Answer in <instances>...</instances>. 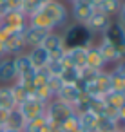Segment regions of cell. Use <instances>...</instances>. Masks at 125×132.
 Segmentation results:
<instances>
[{
	"label": "cell",
	"mask_w": 125,
	"mask_h": 132,
	"mask_svg": "<svg viewBox=\"0 0 125 132\" xmlns=\"http://www.w3.org/2000/svg\"><path fill=\"white\" fill-rule=\"evenodd\" d=\"M64 40V47L65 49H73V47H92V35L87 31L85 26L82 24H73L65 29V35L62 36Z\"/></svg>",
	"instance_id": "cell-1"
},
{
	"label": "cell",
	"mask_w": 125,
	"mask_h": 132,
	"mask_svg": "<svg viewBox=\"0 0 125 132\" xmlns=\"http://www.w3.org/2000/svg\"><path fill=\"white\" fill-rule=\"evenodd\" d=\"M71 114H74L73 105H69V103H65V101H62V100H58V98H53V100L45 105V116H47V119H49L51 123L60 125V123H62L65 118H69Z\"/></svg>",
	"instance_id": "cell-2"
},
{
	"label": "cell",
	"mask_w": 125,
	"mask_h": 132,
	"mask_svg": "<svg viewBox=\"0 0 125 132\" xmlns=\"http://www.w3.org/2000/svg\"><path fill=\"white\" fill-rule=\"evenodd\" d=\"M103 38L107 40V42H111L116 49H118V53H120V56H121V60L125 58V27L116 20V22H111L109 24V27L105 29V33H103Z\"/></svg>",
	"instance_id": "cell-3"
},
{
	"label": "cell",
	"mask_w": 125,
	"mask_h": 132,
	"mask_svg": "<svg viewBox=\"0 0 125 132\" xmlns=\"http://www.w3.org/2000/svg\"><path fill=\"white\" fill-rule=\"evenodd\" d=\"M42 11L51 18V22L54 26H64L67 22V9L58 0H49V2H45L42 6Z\"/></svg>",
	"instance_id": "cell-4"
},
{
	"label": "cell",
	"mask_w": 125,
	"mask_h": 132,
	"mask_svg": "<svg viewBox=\"0 0 125 132\" xmlns=\"http://www.w3.org/2000/svg\"><path fill=\"white\" fill-rule=\"evenodd\" d=\"M45 105L47 103H44L40 100H26L24 103H20L17 107V110L22 114L24 121H29V119H35V118L45 114Z\"/></svg>",
	"instance_id": "cell-5"
},
{
	"label": "cell",
	"mask_w": 125,
	"mask_h": 132,
	"mask_svg": "<svg viewBox=\"0 0 125 132\" xmlns=\"http://www.w3.org/2000/svg\"><path fill=\"white\" fill-rule=\"evenodd\" d=\"M109 24H111L109 15H105V13H101V11H94L92 16L87 20L85 27H87V31H89L91 35H94V33H105V29L109 27Z\"/></svg>",
	"instance_id": "cell-6"
},
{
	"label": "cell",
	"mask_w": 125,
	"mask_h": 132,
	"mask_svg": "<svg viewBox=\"0 0 125 132\" xmlns=\"http://www.w3.org/2000/svg\"><path fill=\"white\" fill-rule=\"evenodd\" d=\"M47 29H42V27H33V26H27V29L24 31V42H26V47H38L42 45L44 38L47 36Z\"/></svg>",
	"instance_id": "cell-7"
},
{
	"label": "cell",
	"mask_w": 125,
	"mask_h": 132,
	"mask_svg": "<svg viewBox=\"0 0 125 132\" xmlns=\"http://www.w3.org/2000/svg\"><path fill=\"white\" fill-rule=\"evenodd\" d=\"M27 60H29V63L35 71H40V69H45V65L49 62V53L42 45L31 47V51L27 53Z\"/></svg>",
	"instance_id": "cell-8"
},
{
	"label": "cell",
	"mask_w": 125,
	"mask_h": 132,
	"mask_svg": "<svg viewBox=\"0 0 125 132\" xmlns=\"http://www.w3.org/2000/svg\"><path fill=\"white\" fill-rule=\"evenodd\" d=\"M17 81V71L13 58H2L0 60V83H15Z\"/></svg>",
	"instance_id": "cell-9"
},
{
	"label": "cell",
	"mask_w": 125,
	"mask_h": 132,
	"mask_svg": "<svg viewBox=\"0 0 125 132\" xmlns=\"http://www.w3.org/2000/svg\"><path fill=\"white\" fill-rule=\"evenodd\" d=\"M80 96H82V90L78 89V85H62V89L58 90V94L54 98H58L69 105H74Z\"/></svg>",
	"instance_id": "cell-10"
},
{
	"label": "cell",
	"mask_w": 125,
	"mask_h": 132,
	"mask_svg": "<svg viewBox=\"0 0 125 132\" xmlns=\"http://www.w3.org/2000/svg\"><path fill=\"white\" fill-rule=\"evenodd\" d=\"M105 65L107 63H105L103 56L100 54V51L96 47H89L87 49V56H85V67L92 69V71H101Z\"/></svg>",
	"instance_id": "cell-11"
},
{
	"label": "cell",
	"mask_w": 125,
	"mask_h": 132,
	"mask_svg": "<svg viewBox=\"0 0 125 132\" xmlns=\"http://www.w3.org/2000/svg\"><path fill=\"white\" fill-rule=\"evenodd\" d=\"M4 26H11V27H27V16L20 11V9H11L4 18H2Z\"/></svg>",
	"instance_id": "cell-12"
},
{
	"label": "cell",
	"mask_w": 125,
	"mask_h": 132,
	"mask_svg": "<svg viewBox=\"0 0 125 132\" xmlns=\"http://www.w3.org/2000/svg\"><path fill=\"white\" fill-rule=\"evenodd\" d=\"M27 24L29 26H33V27H42V29H47V31H53L56 26L51 22V18L40 9V11H36V13H33L29 18H27Z\"/></svg>",
	"instance_id": "cell-13"
},
{
	"label": "cell",
	"mask_w": 125,
	"mask_h": 132,
	"mask_svg": "<svg viewBox=\"0 0 125 132\" xmlns=\"http://www.w3.org/2000/svg\"><path fill=\"white\" fill-rule=\"evenodd\" d=\"M96 49H98V51H100V54L103 56L105 63H109V62H120V60H121V56H120L118 49H116L111 42H107L105 38L100 42V45H98Z\"/></svg>",
	"instance_id": "cell-14"
},
{
	"label": "cell",
	"mask_w": 125,
	"mask_h": 132,
	"mask_svg": "<svg viewBox=\"0 0 125 132\" xmlns=\"http://www.w3.org/2000/svg\"><path fill=\"white\" fill-rule=\"evenodd\" d=\"M65 51H67V56L74 69H78V71L85 69V56H87L85 47H73V49H65Z\"/></svg>",
	"instance_id": "cell-15"
},
{
	"label": "cell",
	"mask_w": 125,
	"mask_h": 132,
	"mask_svg": "<svg viewBox=\"0 0 125 132\" xmlns=\"http://www.w3.org/2000/svg\"><path fill=\"white\" fill-rule=\"evenodd\" d=\"M94 7L92 6H80V4H73V18L76 20V24L85 26L87 20L92 16Z\"/></svg>",
	"instance_id": "cell-16"
},
{
	"label": "cell",
	"mask_w": 125,
	"mask_h": 132,
	"mask_svg": "<svg viewBox=\"0 0 125 132\" xmlns=\"http://www.w3.org/2000/svg\"><path fill=\"white\" fill-rule=\"evenodd\" d=\"M4 47H6V53L7 54H22V51L26 49V42H24V36L22 35H15L11 38H7L4 42Z\"/></svg>",
	"instance_id": "cell-17"
},
{
	"label": "cell",
	"mask_w": 125,
	"mask_h": 132,
	"mask_svg": "<svg viewBox=\"0 0 125 132\" xmlns=\"http://www.w3.org/2000/svg\"><path fill=\"white\" fill-rule=\"evenodd\" d=\"M0 109H6L9 112L17 109V101L13 98V92H11V87L9 85L0 87Z\"/></svg>",
	"instance_id": "cell-18"
},
{
	"label": "cell",
	"mask_w": 125,
	"mask_h": 132,
	"mask_svg": "<svg viewBox=\"0 0 125 132\" xmlns=\"http://www.w3.org/2000/svg\"><path fill=\"white\" fill-rule=\"evenodd\" d=\"M42 47L47 51V53H53V51H56V49H62L64 47V40H62V35H58V33H47V36L44 38V42H42Z\"/></svg>",
	"instance_id": "cell-19"
},
{
	"label": "cell",
	"mask_w": 125,
	"mask_h": 132,
	"mask_svg": "<svg viewBox=\"0 0 125 132\" xmlns=\"http://www.w3.org/2000/svg\"><path fill=\"white\" fill-rule=\"evenodd\" d=\"M24 125H26V121H24V118H22V114L15 109V110H11L9 112V118H7V121L4 123V130H24Z\"/></svg>",
	"instance_id": "cell-20"
},
{
	"label": "cell",
	"mask_w": 125,
	"mask_h": 132,
	"mask_svg": "<svg viewBox=\"0 0 125 132\" xmlns=\"http://www.w3.org/2000/svg\"><path fill=\"white\" fill-rule=\"evenodd\" d=\"M96 121H98V114L92 112V110H87V112L78 114V123H80V127L85 128L87 132H94Z\"/></svg>",
	"instance_id": "cell-21"
},
{
	"label": "cell",
	"mask_w": 125,
	"mask_h": 132,
	"mask_svg": "<svg viewBox=\"0 0 125 132\" xmlns=\"http://www.w3.org/2000/svg\"><path fill=\"white\" fill-rule=\"evenodd\" d=\"M94 85H96V89L100 90V94L105 96L107 92L112 90V87H111V74L105 72V71H100L98 76H96V80H94Z\"/></svg>",
	"instance_id": "cell-22"
},
{
	"label": "cell",
	"mask_w": 125,
	"mask_h": 132,
	"mask_svg": "<svg viewBox=\"0 0 125 132\" xmlns=\"http://www.w3.org/2000/svg\"><path fill=\"white\" fill-rule=\"evenodd\" d=\"M116 128H118V121L116 119L107 118V116H98L94 132H114Z\"/></svg>",
	"instance_id": "cell-23"
},
{
	"label": "cell",
	"mask_w": 125,
	"mask_h": 132,
	"mask_svg": "<svg viewBox=\"0 0 125 132\" xmlns=\"http://www.w3.org/2000/svg\"><path fill=\"white\" fill-rule=\"evenodd\" d=\"M103 101H105V105H109V107H112V109L118 110V109L125 103V96H123V92L111 90V92H107V94L103 96Z\"/></svg>",
	"instance_id": "cell-24"
},
{
	"label": "cell",
	"mask_w": 125,
	"mask_h": 132,
	"mask_svg": "<svg viewBox=\"0 0 125 132\" xmlns=\"http://www.w3.org/2000/svg\"><path fill=\"white\" fill-rule=\"evenodd\" d=\"M60 78H62L64 85H76L78 80H80V71L74 69V67H71V69H64V72L60 74Z\"/></svg>",
	"instance_id": "cell-25"
},
{
	"label": "cell",
	"mask_w": 125,
	"mask_h": 132,
	"mask_svg": "<svg viewBox=\"0 0 125 132\" xmlns=\"http://www.w3.org/2000/svg\"><path fill=\"white\" fill-rule=\"evenodd\" d=\"M11 87V92H13V98H15V101H17V107L20 105V103H24L26 100H29V96H27V90H26V87L24 85H20L18 81H15L13 85H9Z\"/></svg>",
	"instance_id": "cell-26"
},
{
	"label": "cell",
	"mask_w": 125,
	"mask_h": 132,
	"mask_svg": "<svg viewBox=\"0 0 125 132\" xmlns=\"http://www.w3.org/2000/svg\"><path fill=\"white\" fill-rule=\"evenodd\" d=\"M120 6H121V0H103L101 6H100L96 11H101V13H105V15H109V16H111V15L118 13Z\"/></svg>",
	"instance_id": "cell-27"
},
{
	"label": "cell",
	"mask_w": 125,
	"mask_h": 132,
	"mask_svg": "<svg viewBox=\"0 0 125 132\" xmlns=\"http://www.w3.org/2000/svg\"><path fill=\"white\" fill-rule=\"evenodd\" d=\"M42 9V4L38 2V0H22V6H20V11L29 18L33 13L40 11Z\"/></svg>",
	"instance_id": "cell-28"
},
{
	"label": "cell",
	"mask_w": 125,
	"mask_h": 132,
	"mask_svg": "<svg viewBox=\"0 0 125 132\" xmlns=\"http://www.w3.org/2000/svg\"><path fill=\"white\" fill-rule=\"evenodd\" d=\"M78 127H80V123H78V114H71L69 118H65V119L60 123V130H62V132H74Z\"/></svg>",
	"instance_id": "cell-29"
},
{
	"label": "cell",
	"mask_w": 125,
	"mask_h": 132,
	"mask_svg": "<svg viewBox=\"0 0 125 132\" xmlns=\"http://www.w3.org/2000/svg\"><path fill=\"white\" fill-rule=\"evenodd\" d=\"M111 74V87H112V90H116V92H125V78H121L116 71H112V72H109Z\"/></svg>",
	"instance_id": "cell-30"
},
{
	"label": "cell",
	"mask_w": 125,
	"mask_h": 132,
	"mask_svg": "<svg viewBox=\"0 0 125 132\" xmlns=\"http://www.w3.org/2000/svg\"><path fill=\"white\" fill-rule=\"evenodd\" d=\"M45 85H47V89L53 92V96H56L58 94V90L62 89V85H64V81H62V78L60 76H47V81H45Z\"/></svg>",
	"instance_id": "cell-31"
},
{
	"label": "cell",
	"mask_w": 125,
	"mask_h": 132,
	"mask_svg": "<svg viewBox=\"0 0 125 132\" xmlns=\"http://www.w3.org/2000/svg\"><path fill=\"white\" fill-rule=\"evenodd\" d=\"M45 71H47V74H51V76H60V74L64 72V65H62L60 60H49L47 65H45Z\"/></svg>",
	"instance_id": "cell-32"
},
{
	"label": "cell",
	"mask_w": 125,
	"mask_h": 132,
	"mask_svg": "<svg viewBox=\"0 0 125 132\" xmlns=\"http://www.w3.org/2000/svg\"><path fill=\"white\" fill-rule=\"evenodd\" d=\"M47 71L45 69H40V71H35V74H33V87L36 89V87H42V85H45V81H47Z\"/></svg>",
	"instance_id": "cell-33"
},
{
	"label": "cell",
	"mask_w": 125,
	"mask_h": 132,
	"mask_svg": "<svg viewBox=\"0 0 125 132\" xmlns=\"http://www.w3.org/2000/svg\"><path fill=\"white\" fill-rule=\"evenodd\" d=\"M9 11H11L9 2H7V0H0V18H4V16H6Z\"/></svg>",
	"instance_id": "cell-34"
},
{
	"label": "cell",
	"mask_w": 125,
	"mask_h": 132,
	"mask_svg": "<svg viewBox=\"0 0 125 132\" xmlns=\"http://www.w3.org/2000/svg\"><path fill=\"white\" fill-rule=\"evenodd\" d=\"M64 54H65V47H62V49H56V51L49 53V60H60Z\"/></svg>",
	"instance_id": "cell-35"
},
{
	"label": "cell",
	"mask_w": 125,
	"mask_h": 132,
	"mask_svg": "<svg viewBox=\"0 0 125 132\" xmlns=\"http://www.w3.org/2000/svg\"><path fill=\"white\" fill-rule=\"evenodd\" d=\"M116 63H118V65H116V69H114V71H116L121 78H125V58H123V60H120V62H116Z\"/></svg>",
	"instance_id": "cell-36"
},
{
	"label": "cell",
	"mask_w": 125,
	"mask_h": 132,
	"mask_svg": "<svg viewBox=\"0 0 125 132\" xmlns=\"http://www.w3.org/2000/svg\"><path fill=\"white\" fill-rule=\"evenodd\" d=\"M116 118H118V121H121V123H125V103L116 110Z\"/></svg>",
	"instance_id": "cell-37"
},
{
	"label": "cell",
	"mask_w": 125,
	"mask_h": 132,
	"mask_svg": "<svg viewBox=\"0 0 125 132\" xmlns=\"http://www.w3.org/2000/svg\"><path fill=\"white\" fill-rule=\"evenodd\" d=\"M118 22L125 27V6H120V9H118Z\"/></svg>",
	"instance_id": "cell-38"
},
{
	"label": "cell",
	"mask_w": 125,
	"mask_h": 132,
	"mask_svg": "<svg viewBox=\"0 0 125 132\" xmlns=\"http://www.w3.org/2000/svg\"><path fill=\"white\" fill-rule=\"evenodd\" d=\"M7 118H9V110L0 109V125H2V127H4V123L7 121Z\"/></svg>",
	"instance_id": "cell-39"
},
{
	"label": "cell",
	"mask_w": 125,
	"mask_h": 132,
	"mask_svg": "<svg viewBox=\"0 0 125 132\" xmlns=\"http://www.w3.org/2000/svg\"><path fill=\"white\" fill-rule=\"evenodd\" d=\"M7 2H9L11 9H20V6H22V0H7Z\"/></svg>",
	"instance_id": "cell-40"
},
{
	"label": "cell",
	"mask_w": 125,
	"mask_h": 132,
	"mask_svg": "<svg viewBox=\"0 0 125 132\" xmlns=\"http://www.w3.org/2000/svg\"><path fill=\"white\" fill-rule=\"evenodd\" d=\"M73 4H80V6H92L91 0H73Z\"/></svg>",
	"instance_id": "cell-41"
},
{
	"label": "cell",
	"mask_w": 125,
	"mask_h": 132,
	"mask_svg": "<svg viewBox=\"0 0 125 132\" xmlns=\"http://www.w3.org/2000/svg\"><path fill=\"white\" fill-rule=\"evenodd\" d=\"M6 56H7L6 47H4V44H2V42H0V60H2V58H6Z\"/></svg>",
	"instance_id": "cell-42"
},
{
	"label": "cell",
	"mask_w": 125,
	"mask_h": 132,
	"mask_svg": "<svg viewBox=\"0 0 125 132\" xmlns=\"http://www.w3.org/2000/svg\"><path fill=\"white\" fill-rule=\"evenodd\" d=\"M101 2H103V0H91V4H92V7H94V11L101 6Z\"/></svg>",
	"instance_id": "cell-43"
},
{
	"label": "cell",
	"mask_w": 125,
	"mask_h": 132,
	"mask_svg": "<svg viewBox=\"0 0 125 132\" xmlns=\"http://www.w3.org/2000/svg\"><path fill=\"white\" fill-rule=\"evenodd\" d=\"M74 132H87V130H85V128H82V127H78V128H76Z\"/></svg>",
	"instance_id": "cell-44"
},
{
	"label": "cell",
	"mask_w": 125,
	"mask_h": 132,
	"mask_svg": "<svg viewBox=\"0 0 125 132\" xmlns=\"http://www.w3.org/2000/svg\"><path fill=\"white\" fill-rule=\"evenodd\" d=\"M114 132H125V130H123V128H120V127H118V128H116V130H114Z\"/></svg>",
	"instance_id": "cell-45"
},
{
	"label": "cell",
	"mask_w": 125,
	"mask_h": 132,
	"mask_svg": "<svg viewBox=\"0 0 125 132\" xmlns=\"http://www.w3.org/2000/svg\"><path fill=\"white\" fill-rule=\"evenodd\" d=\"M4 132H24V130H4Z\"/></svg>",
	"instance_id": "cell-46"
},
{
	"label": "cell",
	"mask_w": 125,
	"mask_h": 132,
	"mask_svg": "<svg viewBox=\"0 0 125 132\" xmlns=\"http://www.w3.org/2000/svg\"><path fill=\"white\" fill-rule=\"evenodd\" d=\"M38 2H40V4H42V6H44V4H45V2H49V0H38Z\"/></svg>",
	"instance_id": "cell-47"
},
{
	"label": "cell",
	"mask_w": 125,
	"mask_h": 132,
	"mask_svg": "<svg viewBox=\"0 0 125 132\" xmlns=\"http://www.w3.org/2000/svg\"><path fill=\"white\" fill-rule=\"evenodd\" d=\"M121 6H125V0H123V2H121Z\"/></svg>",
	"instance_id": "cell-48"
},
{
	"label": "cell",
	"mask_w": 125,
	"mask_h": 132,
	"mask_svg": "<svg viewBox=\"0 0 125 132\" xmlns=\"http://www.w3.org/2000/svg\"><path fill=\"white\" fill-rule=\"evenodd\" d=\"M0 26H2V18H0Z\"/></svg>",
	"instance_id": "cell-49"
},
{
	"label": "cell",
	"mask_w": 125,
	"mask_h": 132,
	"mask_svg": "<svg viewBox=\"0 0 125 132\" xmlns=\"http://www.w3.org/2000/svg\"><path fill=\"white\" fill-rule=\"evenodd\" d=\"M71 2H73V0H71Z\"/></svg>",
	"instance_id": "cell-50"
}]
</instances>
